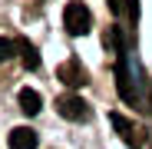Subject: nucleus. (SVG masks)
Here are the masks:
<instances>
[{
  "mask_svg": "<svg viewBox=\"0 0 152 149\" xmlns=\"http://www.w3.org/2000/svg\"><path fill=\"white\" fill-rule=\"evenodd\" d=\"M10 149H37L40 146V139H37V129H30V126H17V129H10Z\"/></svg>",
  "mask_w": 152,
  "mask_h": 149,
  "instance_id": "obj_5",
  "label": "nucleus"
},
{
  "mask_svg": "<svg viewBox=\"0 0 152 149\" xmlns=\"http://www.w3.org/2000/svg\"><path fill=\"white\" fill-rule=\"evenodd\" d=\"M17 103H20V109L27 113V116H37V113H40V106H43V99H40V93H37V90L23 86V90H20V96H17Z\"/></svg>",
  "mask_w": 152,
  "mask_h": 149,
  "instance_id": "obj_6",
  "label": "nucleus"
},
{
  "mask_svg": "<svg viewBox=\"0 0 152 149\" xmlns=\"http://www.w3.org/2000/svg\"><path fill=\"white\" fill-rule=\"evenodd\" d=\"M109 123H113V129L119 133V139H126V146H129V149H142V129L136 126V123H129V119H126V116H119V113H113L109 116Z\"/></svg>",
  "mask_w": 152,
  "mask_h": 149,
  "instance_id": "obj_3",
  "label": "nucleus"
},
{
  "mask_svg": "<svg viewBox=\"0 0 152 149\" xmlns=\"http://www.w3.org/2000/svg\"><path fill=\"white\" fill-rule=\"evenodd\" d=\"M13 53H17V43H13V40H7V37H0V63L10 60Z\"/></svg>",
  "mask_w": 152,
  "mask_h": 149,
  "instance_id": "obj_8",
  "label": "nucleus"
},
{
  "mask_svg": "<svg viewBox=\"0 0 152 149\" xmlns=\"http://www.w3.org/2000/svg\"><path fill=\"white\" fill-rule=\"evenodd\" d=\"M56 109H60V116H63V119H73V123L89 119V106H86V99L73 96V93H66V96H60V99H56Z\"/></svg>",
  "mask_w": 152,
  "mask_h": 149,
  "instance_id": "obj_2",
  "label": "nucleus"
},
{
  "mask_svg": "<svg viewBox=\"0 0 152 149\" xmlns=\"http://www.w3.org/2000/svg\"><path fill=\"white\" fill-rule=\"evenodd\" d=\"M63 23H66V33L83 37V33H89V27H93V13H89V7L83 4V0H69L66 10H63Z\"/></svg>",
  "mask_w": 152,
  "mask_h": 149,
  "instance_id": "obj_1",
  "label": "nucleus"
},
{
  "mask_svg": "<svg viewBox=\"0 0 152 149\" xmlns=\"http://www.w3.org/2000/svg\"><path fill=\"white\" fill-rule=\"evenodd\" d=\"M17 43V53H20V60H23V66L27 70H40V57H37V46L30 43V40H13Z\"/></svg>",
  "mask_w": 152,
  "mask_h": 149,
  "instance_id": "obj_7",
  "label": "nucleus"
},
{
  "mask_svg": "<svg viewBox=\"0 0 152 149\" xmlns=\"http://www.w3.org/2000/svg\"><path fill=\"white\" fill-rule=\"evenodd\" d=\"M56 80L63 83V86H83L86 83V73H83V66L76 63V60H69V63H60V70H56Z\"/></svg>",
  "mask_w": 152,
  "mask_h": 149,
  "instance_id": "obj_4",
  "label": "nucleus"
}]
</instances>
